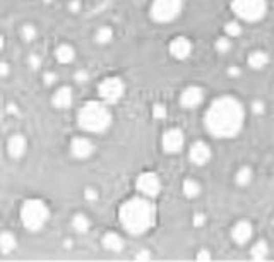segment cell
<instances>
[{
  "mask_svg": "<svg viewBox=\"0 0 274 262\" xmlns=\"http://www.w3.org/2000/svg\"><path fill=\"white\" fill-rule=\"evenodd\" d=\"M206 100V90L199 84H190V86L184 88L182 93L178 95L180 106L185 110H195L204 103Z\"/></svg>",
  "mask_w": 274,
  "mask_h": 262,
  "instance_id": "9",
  "label": "cell"
},
{
  "mask_svg": "<svg viewBox=\"0 0 274 262\" xmlns=\"http://www.w3.org/2000/svg\"><path fill=\"white\" fill-rule=\"evenodd\" d=\"M28 63H29V67L36 71V69L41 67V57L36 55V53H31V55L28 57Z\"/></svg>",
  "mask_w": 274,
  "mask_h": 262,
  "instance_id": "35",
  "label": "cell"
},
{
  "mask_svg": "<svg viewBox=\"0 0 274 262\" xmlns=\"http://www.w3.org/2000/svg\"><path fill=\"white\" fill-rule=\"evenodd\" d=\"M269 55H267V52H264V50H254L248 53V58H247V63H248V67H252L254 71H261V69H264L269 63Z\"/></svg>",
  "mask_w": 274,
  "mask_h": 262,
  "instance_id": "21",
  "label": "cell"
},
{
  "mask_svg": "<svg viewBox=\"0 0 274 262\" xmlns=\"http://www.w3.org/2000/svg\"><path fill=\"white\" fill-rule=\"evenodd\" d=\"M254 180V168L250 165H242L237 168L233 175V182L238 187H248Z\"/></svg>",
  "mask_w": 274,
  "mask_h": 262,
  "instance_id": "18",
  "label": "cell"
},
{
  "mask_svg": "<svg viewBox=\"0 0 274 262\" xmlns=\"http://www.w3.org/2000/svg\"><path fill=\"white\" fill-rule=\"evenodd\" d=\"M151 257H153V252L148 250V249H141V250H137L134 254L135 260H149Z\"/></svg>",
  "mask_w": 274,
  "mask_h": 262,
  "instance_id": "34",
  "label": "cell"
},
{
  "mask_svg": "<svg viewBox=\"0 0 274 262\" xmlns=\"http://www.w3.org/2000/svg\"><path fill=\"white\" fill-rule=\"evenodd\" d=\"M21 36H22V39H24L26 43L34 41V39H36V36H38L36 26H34V24H31V23L22 24V28H21Z\"/></svg>",
  "mask_w": 274,
  "mask_h": 262,
  "instance_id": "26",
  "label": "cell"
},
{
  "mask_svg": "<svg viewBox=\"0 0 274 262\" xmlns=\"http://www.w3.org/2000/svg\"><path fill=\"white\" fill-rule=\"evenodd\" d=\"M185 146V134L182 128L171 127L168 130H165L163 137H161V147L166 155H178Z\"/></svg>",
  "mask_w": 274,
  "mask_h": 262,
  "instance_id": "10",
  "label": "cell"
},
{
  "mask_svg": "<svg viewBox=\"0 0 274 262\" xmlns=\"http://www.w3.org/2000/svg\"><path fill=\"white\" fill-rule=\"evenodd\" d=\"M213 158L211 146L206 141H195L189 147V161L195 166H206Z\"/></svg>",
  "mask_w": 274,
  "mask_h": 262,
  "instance_id": "12",
  "label": "cell"
},
{
  "mask_svg": "<svg viewBox=\"0 0 274 262\" xmlns=\"http://www.w3.org/2000/svg\"><path fill=\"white\" fill-rule=\"evenodd\" d=\"M245 123V106L233 95L214 98L204 113V128L216 139H233Z\"/></svg>",
  "mask_w": 274,
  "mask_h": 262,
  "instance_id": "1",
  "label": "cell"
},
{
  "mask_svg": "<svg viewBox=\"0 0 274 262\" xmlns=\"http://www.w3.org/2000/svg\"><path fill=\"white\" fill-rule=\"evenodd\" d=\"M101 247L108 252L119 254V252L125 249V240H124V236L120 233H117V231H106V233L101 236Z\"/></svg>",
  "mask_w": 274,
  "mask_h": 262,
  "instance_id": "17",
  "label": "cell"
},
{
  "mask_svg": "<svg viewBox=\"0 0 274 262\" xmlns=\"http://www.w3.org/2000/svg\"><path fill=\"white\" fill-rule=\"evenodd\" d=\"M16 249H17L16 235H14L12 231H9V230L2 231V233H0V252L9 255V254H12Z\"/></svg>",
  "mask_w": 274,
  "mask_h": 262,
  "instance_id": "23",
  "label": "cell"
},
{
  "mask_svg": "<svg viewBox=\"0 0 274 262\" xmlns=\"http://www.w3.org/2000/svg\"><path fill=\"white\" fill-rule=\"evenodd\" d=\"M68 149H71V155L74 156L76 160L84 161V160H89V158L95 155L96 146H95V142L89 139V137L77 136V137H72Z\"/></svg>",
  "mask_w": 274,
  "mask_h": 262,
  "instance_id": "11",
  "label": "cell"
},
{
  "mask_svg": "<svg viewBox=\"0 0 274 262\" xmlns=\"http://www.w3.org/2000/svg\"><path fill=\"white\" fill-rule=\"evenodd\" d=\"M185 0H153L149 7V17L158 24L175 21L184 11Z\"/></svg>",
  "mask_w": 274,
  "mask_h": 262,
  "instance_id": "6",
  "label": "cell"
},
{
  "mask_svg": "<svg viewBox=\"0 0 274 262\" xmlns=\"http://www.w3.org/2000/svg\"><path fill=\"white\" fill-rule=\"evenodd\" d=\"M192 50H194V45H192V41H190V38L187 36H175L168 45L170 55L173 58H177V60L189 58Z\"/></svg>",
  "mask_w": 274,
  "mask_h": 262,
  "instance_id": "14",
  "label": "cell"
},
{
  "mask_svg": "<svg viewBox=\"0 0 274 262\" xmlns=\"http://www.w3.org/2000/svg\"><path fill=\"white\" fill-rule=\"evenodd\" d=\"M55 58L58 63L62 66H67V63H72L76 60V50L72 45L68 43H60L57 48H55Z\"/></svg>",
  "mask_w": 274,
  "mask_h": 262,
  "instance_id": "19",
  "label": "cell"
},
{
  "mask_svg": "<svg viewBox=\"0 0 274 262\" xmlns=\"http://www.w3.org/2000/svg\"><path fill=\"white\" fill-rule=\"evenodd\" d=\"M158 211L153 199L146 195H134L124 201L119 207L120 225L132 236H141L153 228Z\"/></svg>",
  "mask_w": 274,
  "mask_h": 262,
  "instance_id": "2",
  "label": "cell"
},
{
  "mask_svg": "<svg viewBox=\"0 0 274 262\" xmlns=\"http://www.w3.org/2000/svg\"><path fill=\"white\" fill-rule=\"evenodd\" d=\"M242 33H243V28L238 21H228L226 24H224V34H226L228 38L233 39V38L240 36Z\"/></svg>",
  "mask_w": 274,
  "mask_h": 262,
  "instance_id": "27",
  "label": "cell"
},
{
  "mask_svg": "<svg viewBox=\"0 0 274 262\" xmlns=\"http://www.w3.org/2000/svg\"><path fill=\"white\" fill-rule=\"evenodd\" d=\"M182 192L187 199H197V197L202 194V185H200L199 180L192 179V177H187L182 182Z\"/></svg>",
  "mask_w": 274,
  "mask_h": 262,
  "instance_id": "20",
  "label": "cell"
},
{
  "mask_svg": "<svg viewBox=\"0 0 274 262\" xmlns=\"http://www.w3.org/2000/svg\"><path fill=\"white\" fill-rule=\"evenodd\" d=\"M135 189L139 190L141 195H146L149 199H154V197L159 195L161 192V179L156 171H143L137 175L135 179Z\"/></svg>",
  "mask_w": 274,
  "mask_h": 262,
  "instance_id": "8",
  "label": "cell"
},
{
  "mask_svg": "<svg viewBox=\"0 0 274 262\" xmlns=\"http://www.w3.org/2000/svg\"><path fill=\"white\" fill-rule=\"evenodd\" d=\"M250 110L254 115H262L264 112H266V103L262 100H254L252 105H250Z\"/></svg>",
  "mask_w": 274,
  "mask_h": 262,
  "instance_id": "30",
  "label": "cell"
},
{
  "mask_svg": "<svg viewBox=\"0 0 274 262\" xmlns=\"http://www.w3.org/2000/svg\"><path fill=\"white\" fill-rule=\"evenodd\" d=\"M111 122H113V115L108 105L101 100L86 101L77 112V125L89 134H103L110 128Z\"/></svg>",
  "mask_w": 274,
  "mask_h": 262,
  "instance_id": "3",
  "label": "cell"
},
{
  "mask_svg": "<svg viewBox=\"0 0 274 262\" xmlns=\"http://www.w3.org/2000/svg\"><path fill=\"white\" fill-rule=\"evenodd\" d=\"M250 257L254 260H264L269 257V244L264 238L257 240L256 244L250 247Z\"/></svg>",
  "mask_w": 274,
  "mask_h": 262,
  "instance_id": "24",
  "label": "cell"
},
{
  "mask_svg": "<svg viewBox=\"0 0 274 262\" xmlns=\"http://www.w3.org/2000/svg\"><path fill=\"white\" fill-rule=\"evenodd\" d=\"M151 113H153L154 118H158V120H163V118H166V106L163 105V103H154Z\"/></svg>",
  "mask_w": 274,
  "mask_h": 262,
  "instance_id": "29",
  "label": "cell"
},
{
  "mask_svg": "<svg viewBox=\"0 0 274 262\" xmlns=\"http://www.w3.org/2000/svg\"><path fill=\"white\" fill-rule=\"evenodd\" d=\"M214 48H216L218 53H228L233 48L232 38H228L226 34H224V36H219L216 41H214Z\"/></svg>",
  "mask_w": 274,
  "mask_h": 262,
  "instance_id": "28",
  "label": "cell"
},
{
  "mask_svg": "<svg viewBox=\"0 0 274 262\" xmlns=\"http://www.w3.org/2000/svg\"><path fill=\"white\" fill-rule=\"evenodd\" d=\"M11 74V67L7 62H0V77H7Z\"/></svg>",
  "mask_w": 274,
  "mask_h": 262,
  "instance_id": "39",
  "label": "cell"
},
{
  "mask_svg": "<svg viewBox=\"0 0 274 262\" xmlns=\"http://www.w3.org/2000/svg\"><path fill=\"white\" fill-rule=\"evenodd\" d=\"M272 226H274V217H272Z\"/></svg>",
  "mask_w": 274,
  "mask_h": 262,
  "instance_id": "42",
  "label": "cell"
},
{
  "mask_svg": "<svg viewBox=\"0 0 274 262\" xmlns=\"http://www.w3.org/2000/svg\"><path fill=\"white\" fill-rule=\"evenodd\" d=\"M113 39V29L110 26H101L98 28V31L95 33V41L98 45H108V43Z\"/></svg>",
  "mask_w": 274,
  "mask_h": 262,
  "instance_id": "25",
  "label": "cell"
},
{
  "mask_svg": "<svg viewBox=\"0 0 274 262\" xmlns=\"http://www.w3.org/2000/svg\"><path fill=\"white\" fill-rule=\"evenodd\" d=\"M230 236H232V240L235 242L237 245H247L248 242L252 240L254 236V225L250 220H238L237 223L232 226V230H230Z\"/></svg>",
  "mask_w": 274,
  "mask_h": 262,
  "instance_id": "13",
  "label": "cell"
},
{
  "mask_svg": "<svg viewBox=\"0 0 274 262\" xmlns=\"http://www.w3.org/2000/svg\"><path fill=\"white\" fill-rule=\"evenodd\" d=\"M71 226L76 233L84 235L91 230V220L87 217V214H84V212H76L71 220Z\"/></svg>",
  "mask_w": 274,
  "mask_h": 262,
  "instance_id": "22",
  "label": "cell"
},
{
  "mask_svg": "<svg viewBox=\"0 0 274 262\" xmlns=\"http://www.w3.org/2000/svg\"><path fill=\"white\" fill-rule=\"evenodd\" d=\"M72 101H74V93H72V88L68 86L58 88L52 96V105L57 110H67V108L72 106Z\"/></svg>",
  "mask_w": 274,
  "mask_h": 262,
  "instance_id": "16",
  "label": "cell"
},
{
  "mask_svg": "<svg viewBox=\"0 0 274 262\" xmlns=\"http://www.w3.org/2000/svg\"><path fill=\"white\" fill-rule=\"evenodd\" d=\"M4 45H6V38H4V36H0V52L4 50Z\"/></svg>",
  "mask_w": 274,
  "mask_h": 262,
  "instance_id": "41",
  "label": "cell"
},
{
  "mask_svg": "<svg viewBox=\"0 0 274 262\" xmlns=\"http://www.w3.org/2000/svg\"><path fill=\"white\" fill-rule=\"evenodd\" d=\"M74 81L79 84H86L89 81V72H87L86 69H79V71L74 74Z\"/></svg>",
  "mask_w": 274,
  "mask_h": 262,
  "instance_id": "32",
  "label": "cell"
},
{
  "mask_svg": "<svg viewBox=\"0 0 274 262\" xmlns=\"http://www.w3.org/2000/svg\"><path fill=\"white\" fill-rule=\"evenodd\" d=\"M28 151V141L22 134H12L7 139V152L12 160H21Z\"/></svg>",
  "mask_w": 274,
  "mask_h": 262,
  "instance_id": "15",
  "label": "cell"
},
{
  "mask_svg": "<svg viewBox=\"0 0 274 262\" xmlns=\"http://www.w3.org/2000/svg\"><path fill=\"white\" fill-rule=\"evenodd\" d=\"M58 76L55 72H45L43 74V82H45V86H52V84L57 82Z\"/></svg>",
  "mask_w": 274,
  "mask_h": 262,
  "instance_id": "37",
  "label": "cell"
},
{
  "mask_svg": "<svg viewBox=\"0 0 274 262\" xmlns=\"http://www.w3.org/2000/svg\"><path fill=\"white\" fill-rule=\"evenodd\" d=\"M213 259V254L209 249H206V247H202V249L197 250V254H195V260H211Z\"/></svg>",
  "mask_w": 274,
  "mask_h": 262,
  "instance_id": "33",
  "label": "cell"
},
{
  "mask_svg": "<svg viewBox=\"0 0 274 262\" xmlns=\"http://www.w3.org/2000/svg\"><path fill=\"white\" fill-rule=\"evenodd\" d=\"M82 195H84V199L89 202H95V201H98V197H100L98 189H95V187H86L84 192H82Z\"/></svg>",
  "mask_w": 274,
  "mask_h": 262,
  "instance_id": "31",
  "label": "cell"
},
{
  "mask_svg": "<svg viewBox=\"0 0 274 262\" xmlns=\"http://www.w3.org/2000/svg\"><path fill=\"white\" fill-rule=\"evenodd\" d=\"M240 74H242V71H240V67H237V66L228 67V76H230V77H238Z\"/></svg>",
  "mask_w": 274,
  "mask_h": 262,
  "instance_id": "40",
  "label": "cell"
},
{
  "mask_svg": "<svg viewBox=\"0 0 274 262\" xmlns=\"http://www.w3.org/2000/svg\"><path fill=\"white\" fill-rule=\"evenodd\" d=\"M206 221H208V217H206V214H202V212H195L194 217H192V225L197 226V228H200V226L206 225Z\"/></svg>",
  "mask_w": 274,
  "mask_h": 262,
  "instance_id": "36",
  "label": "cell"
},
{
  "mask_svg": "<svg viewBox=\"0 0 274 262\" xmlns=\"http://www.w3.org/2000/svg\"><path fill=\"white\" fill-rule=\"evenodd\" d=\"M68 11L71 12H79L81 11V0H71L68 2Z\"/></svg>",
  "mask_w": 274,
  "mask_h": 262,
  "instance_id": "38",
  "label": "cell"
},
{
  "mask_svg": "<svg viewBox=\"0 0 274 262\" xmlns=\"http://www.w3.org/2000/svg\"><path fill=\"white\" fill-rule=\"evenodd\" d=\"M19 217L21 223L28 231H41L50 220V207L40 197H29L21 204L19 209Z\"/></svg>",
  "mask_w": 274,
  "mask_h": 262,
  "instance_id": "4",
  "label": "cell"
},
{
  "mask_svg": "<svg viewBox=\"0 0 274 262\" xmlns=\"http://www.w3.org/2000/svg\"><path fill=\"white\" fill-rule=\"evenodd\" d=\"M98 95L106 105H115L125 95V82L119 76H108L98 84Z\"/></svg>",
  "mask_w": 274,
  "mask_h": 262,
  "instance_id": "7",
  "label": "cell"
},
{
  "mask_svg": "<svg viewBox=\"0 0 274 262\" xmlns=\"http://www.w3.org/2000/svg\"><path fill=\"white\" fill-rule=\"evenodd\" d=\"M267 0H232V11L245 23H259L267 14Z\"/></svg>",
  "mask_w": 274,
  "mask_h": 262,
  "instance_id": "5",
  "label": "cell"
}]
</instances>
